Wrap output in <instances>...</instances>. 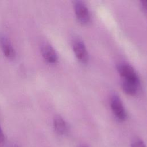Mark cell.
<instances>
[{
	"label": "cell",
	"mask_w": 147,
	"mask_h": 147,
	"mask_svg": "<svg viewBox=\"0 0 147 147\" xmlns=\"http://www.w3.org/2000/svg\"><path fill=\"white\" fill-rule=\"evenodd\" d=\"M141 3H142V6L145 8V9H147V0L146 1H141Z\"/></svg>",
	"instance_id": "8fae6325"
},
{
	"label": "cell",
	"mask_w": 147,
	"mask_h": 147,
	"mask_svg": "<svg viewBox=\"0 0 147 147\" xmlns=\"http://www.w3.org/2000/svg\"><path fill=\"white\" fill-rule=\"evenodd\" d=\"M118 71L123 80L139 83L138 77L130 65L126 64H120L118 66Z\"/></svg>",
	"instance_id": "3957f363"
},
{
	"label": "cell",
	"mask_w": 147,
	"mask_h": 147,
	"mask_svg": "<svg viewBox=\"0 0 147 147\" xmlns=\"http://www.w3.org/2000/svg\"><path fill=\"white\" fill-rule=\"evenodd\" d=\"M41 53L44 59L49 63H55L57 60V56L56 51L48 44H45L42 46Z\"/></svg>",
	"instance_id": "8992f818"
},
{
	"label": "cell",
	"mask_w": 147,
	"mask_h": 147,
	"mask_svg": "<svg viewBox=\"0 0 147 147\" xmlns=\"http://www.w3.org/2000/svg\"><path fill=\"white\" fill-rule=\"evenodd\" d=\"M0 45L4 55L9 59H14L16 56V51L9 39L4 36L0 37Z\"/></svg>",
	"instance_id": "5b68a950"
},
{
	"label": "cell",
	"mask_w": 147,
	"mask_h": 147,
	"mask_svg": "<svg viewBox=\"0 0 147 147\" xmlns=\"http://www.w3.org/2000/svg\"><path fill=\"white\" fill-rule=\"evenodd\" d=\"M53 126L56 132L60 135L65 134L67 130V124L63 118L60 116H56L54 118Z\"/></svg>",
	"instance_id": "52a82bcc"
},
{
	"label": "cell",
	"mask_w": 147,
	"mask_h": 147,
	"mask_svg": "<svg viewBox=\"0 0 147 147\" xmlns=\"http://www.w3.org/2000/svg\"><path fill=\"white\" fill-rule=\"evenodd\" d=\"M110 105L116 117L121 121L125 120L126 117V113L123 104L118 96L113 95L111 97Z\"/></svg>",
	"instance_id": "7a4b0ae2"
},
{
	"label": "cell",
	"mask_w": 147,
	"mask_h": 147,
	"mask_svg": "<svg viewBox=\"0 0 147 147\" xmlns=\"http://www.w3.org/2000/svg\"><path fill=\"white\" fill-rule=\"evenodd\" d=\"M74 10L78 21L82 24L88 23L90 17V13L86 5L82 1H76L74 4Z\"/></svg>",
	"instance_id": "6da1fadb"
},
{
	"label": "cell",
	"mask_w": 147,
	"mask_h": 147,
	"mask_svg": "<svg viewBox=\"0 0 147 147\" xmlns=\"http://www.w3.org/2000/svg\"><path fill=\"white\" fill-rule=\"evenodd\" d=\"M5 142V136L2 130V128L0 126V147H1Z\"/></svg>",
	"instance_id": "30bf717a"
},
{
	"label": "cell",
	"mask_w": 147,
	"mask_h": 147,
	"mask_svg": "<svg viewBox=\"0 0 147 147\" xmlns=\"http://www.w3.org/2000/svg\"><path fill=\"white\" fill-rule=\"evenodd\" d=\"M138 84L139 83L123 80L122 86L125 93L130 95H134L138 91Z\"/></svg>",
	"instance_id": "ba28073f"
},
{
	"label": "cell",
	"mask_w": 147,
	"mask_h": 147,
	"mask_svg": "<svg viewBox=\"0 0 147 147\" xmlns=\"http://www.w3.org/2000/svg\"><path fill=\"white\" fill-rule=\"evenodd\" d=\"M80 147H87V146H80Z\"/></svg>",
	"instance_id": "7c38bea8"
},
{
	"label": "cell",
	"mask_w": 147,
	"mask_h": 147,
	"mask_svg": "<svg viewBox=\"0 0 147 147\" xmlns=\"http://www.w3.org/2000/svg\"><path fill=\"white\" fill-rule=\"evenodd\" d=\"M131 147H145V145L141 140L139 138H136L132 142Z\"/></svg>",
	"instance_id": "9c48e42d"
},
{
	"label": "cell",
	"mask_w": 147,
	"mask_h": 147,
	"mask_svg": "<svg viewBox=\"0 0 147 147\" xmlns=\"http://www.w3.org/2000/svg\"><path fill=\"white\" fill-rule=\"evenodd\" d=\"M73 49L77 59L82 63H86L88 61V53L83 42L76 40L73 43Z\"/></svg>",
	"instance_id": "277c9868"
}]
</instances>
